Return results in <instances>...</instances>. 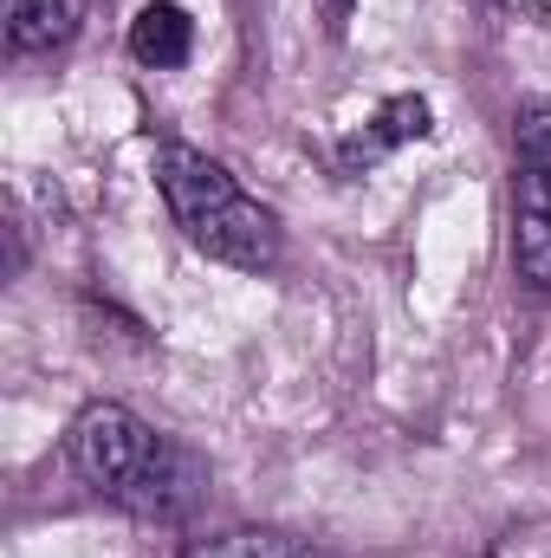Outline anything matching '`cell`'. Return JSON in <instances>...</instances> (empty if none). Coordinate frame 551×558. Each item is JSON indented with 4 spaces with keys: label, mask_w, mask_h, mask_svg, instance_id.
Masks as SVG:
<instances>
[{
    "label": "cell",
    "mask_w": 551,
    "mask_h": 558,
    "mask_svg": "<svg viewBox=\"0 0 551 558\" xmlns=\"http://www.w3.org/2000/svg\"><path fill=\"white\" fill-rule=\"evenodd\" d=\"M156 189L175 215V228L221 267L234 274H273L279 267V221L273 208H260L215 156L188 149V143H162L156 149Z\"/></svg>",
    "instance_id": "cell-1"
},
{
    "label": "cell",
    "mask_w": 551,
    "mask_h": 558,
    "mask_svg": "<svg viewBox=\"0 0 551 558\" xmlns=\"http://www.w3.org/2000/svg\"><path fill=\"white\" fill-rule=\"evenodd\" d=\"M162 441L169 435H156L137 410H124V403H85L72 428H65V454H72V468H78V481L85 487H98V494H111L118 507L137 494V481L149 474V461L162 454Z\"/></svg>",
    "instance_id": "cell-2"
},
{
    "label": "cell",
    "mask_w": 551,
    "mask_h": 558,
    "mask_svg": "<svg viewBox=\"0 0 551 558\" xmlns=\"http://www.w3.org/2000/svg\"><path fill=\"white\" fill-rule=\"evenodd\" d=\"M513 260L539 292H551V111L519 124L513 162Z\"/></svg>",
    "instance_id": "cell-3"
},
{
    "label": "cell",
    "mask_w": 551,
    "mask_h": 558,
    "mask_svg": "<svg viewBox=\"0 0 551 558\" xmlns=\"http://www.w3.org/2000/svg\"><path fill=\"white\" fill-rule=\"evenodd\" d=\"M85 33V0H7V52L46 59Z\"/></svg>",
    "instance_id": "cell-4"
},
{
    "label": "cell",
    "mask_w": 551,
    "mask_h": 558,
    "mask_svg": "<svg viewBox=\"0 0 551 558\" xmlns=\"http://www.w3.org/2000/svg\"><path fill=\"white\" fill-rule=\"evenodd\" d=\"M434 124H428V98H390L357 137H344V149H338V169L344 175H364V169H377L390 149H403V143L428 137Z\"/></svg>",
    "instance_id": "cell-5"
},
{
    "label": "cell",
    "mask_w": 551,
    "mask_h": 558,
    "mask_svg": "<svg viewBox=\"0 0 551 558\" xmlns=\"http://www.w3.org/2000/svg\"><path fill=\"white\" fill-rule=\"evenodd\" d=\"M188 52H195V20L175 0H149L137 20H131V59L137 65L175 72V65H188Z\"/></svg>",
    "instance_id": "cell-6"
},
{
    "label": "cell",
    "mask_w": 551,
    "mask_h": 558,
    "mask_svg": "<svg viewBox=\"0 0 551 558\" xmlns=\"http://www.w3.org/2000/svg\"><path fill=\"white\" fill-rule=\"evenodd\" d=\"M188 558H325V553L311 539H292V533H215Z\"/></svg>",
    "instance_id": "cell-7"
},
{
    "label": "cell",
    "mask_w": 551,
    "mask_h": 558,
    "mask_svg": "<svg viewBox=\"0 0 551 558\" xmlns=\"http://www.w3.org/2000/svg\"><path fill=\"white\" fill-rule=\"evenodd\" d=\"M351 7H357V0H318V13H325V33H331V39H344V26H351Z\"/></svg>",
    "instance_id": "cell-8"
}]
</instances>
